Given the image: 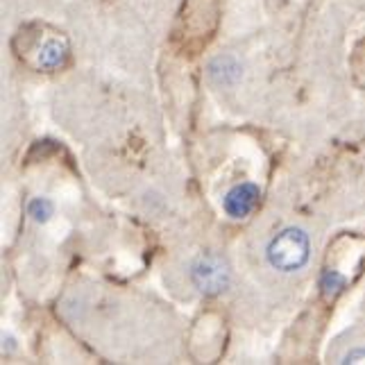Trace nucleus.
I'll return each mask as SVG.
<instances>
[{
  "instance_id": "423d86ee",
  "label": "nucleus",
  "mask_w": 365,
  "mask_h": 365,
  "mask_svg": "<svg viewBox=\"0 0 365 365\" xmlns=\"http://www.w3.org/2000/svg\"><path fill=\"white\" fill-rule=\"evenodd\" d=\"M345 363H365V351H351V354H347V359H345Z\"/></svg>"
},
{
  "instance_id": "f03ea898",
  "label": "nucleus",
  "mask_w": 365,
  "mask_h": 365,
  "mask_svg": "<svg viewBox=\"0 0 365 365\" xmlns=\"http://www.w3.org/2000/svg\"><path fill=\"white\" fill-rule=\"evenodd\" d=\"M193 277V284L200 288L202 293L207 295H216L222 293L225 288L230 284V268L220 257L216 255H207V257H200L195 261V266L191 270Z\"/></svg>"
},
{
  "instance_id": "39448f33",
  "label": "nucleus",
  "mask_w": 365,
  "mask_h": 365,
  "mask_svg": "<svg viewBox=\"0 0 365 365\" xmlns=\"http://www.w3.org/2000/svg\"><path fill=\"white\" fill-rule=\"evenodd\" d=\"M30 211H32V216H34L36 220H46V218L50 216V211H53V207H50L48 200H34L32 207H30Z\"/></svg>"
},
{
  "instance_id": "20e7f679",
  "label": "nucleus",
  "mask_w": 365,
  "mask_h": 365,
  "mask_svg": "<svg viewBox=\"0 0 365 365\" xmlns=\"http://www.w3.org/2000/svg\"><path fill=\"white\" fill-rule=\"evenodd\" d=\"M66 57V46L59 43V41H50L41 48V55H39V64L48 66V68H55L59 66L61 61Z\"/></svg>"
},
{
  "instance_id": "f257e3e1",
  "label": "nucleus",
  "mask_w": 365,
  "mask_h": 365,
  "mask_svg": "<svg viewBox=\"0 0 365 365\" xmlns=\"http://www.w3.org/2000/svg\"><path fill=\"white\" fill-rule=\"evenodd\" d=\"M268 259L277 270H297L309 259V236L302 230H284L272 238L268 247Z\"/></svg>"
},
{
  "instance_id": "7ed1b4c3",
  "label": "nucleus",
  "mask_w": 365,
  "mask_h": 365,
  "mask_svg": "<svg viewBox=\"0 0 365 365\" xmlns=\"http://www.w3.org/2000/svg\"><path fill=\"white\" fill-rule=\"evenodd\" d=\"M259 202V188L255 184H241L225 195V211L232 218H245Z\"/></svg>"
}]
</instances>
